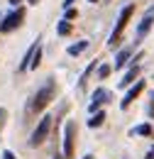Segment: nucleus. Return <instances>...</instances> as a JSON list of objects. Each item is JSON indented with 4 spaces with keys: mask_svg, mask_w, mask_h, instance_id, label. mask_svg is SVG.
<instances>
[{
    "mask_svg": "<svg viewBox=\"0 0 154 159\" xmlns=\"http://www.w3.org/2000/svg\"><path fill=\"white\" fill-rule=\"evenodd\" d=\"M130 54H132V47H127V49H120V52H117V57H115V71H120V69L130 61Z\"/></svg>",
    "mask_w": 154,
    "mask_h": 159,
    "instance_id": "9",
    "label": "nucleus"
},
{
    "mask_svg": "<svg viewBox=\"0 0 154 159\" xmlns=\"http://www.w3.org/2000/svg\"><path fill=\"white\" fill-rule=\"evenodd\" d=\"M83 159H93V154H86V157H83Z\"/></svg>",
    "mask_w": 154,
    "mask_h": 159,
    "instance_id": "23",
    "label": "nucleus"
},
{
    "mask_svg": "<svg viewBox=\"0 0 154 159\" xmlns=\"http://www.w3.org/2000/svg\"><path fill=\"white\" fill-rule=\"evenodd\" d=\"M91 2H98V0H91Z\"/></svg>",
    "mask_w": 154,
    "mask_h": 159,
    "instance_id": "27",
    "label": "nucleus"
},
{
    "mask_svg": "<svg viewBox=\"0 0 154 159\" xmlns=\"http://www.w3.org/2000/svg\"><path fill=\"white\" fill-rule=\"evenodd\" d=\"M54 159H64V157H61V154H57V157H54Z\"/></svg>",
    "mask_w": 154,
    "mask_h": 159,
    "instance_id": "26",
    "label": "nucleus"
},
{
    "mask_svg": "<svg viewBox=\"0 0 154 159\" xmlns=\"http://www.w3.org/2000/svg\"><path fill=\"white\" fill-rule=\"evenodd\" d=\"M142 91H144V81H139V79H137V81H135V86H132V88H130V91L125 93V98L120 100V108H122V110H127V108L132 105V100H135L137 96L142 93Z\"/></svg>",
    "mask_w": 154,
    "mask_h": 159,
    "instance_id": "8",
    "label": "nucleus"
},
{
    "mask_svg": "<svg viewBox=\"0 0 154 159\" xmlns=\"http://www.w3.org/2000/svg\"><path fill=\"white\" fill-rule=\"evenodd\" d=\"M5 120H7V110H5V108H0V132H2V125H5Z\"/></svg>",
    "mask_w": 154,
    "mask_h": 159,
    "instance_id": "19",
    "label": "nucleus"
},
{
    "mask_svg": "<svg viewBox=\"0 0 154 159\" xmlns=\"http://www.w3.org/2000/svg\"><path fill=\"white\" fill-rule=\"evenodd\" d=\"M149 115L154 118V96H152V105H149Z\"/></svg>",
    "mask_w": 154,
    "mask_h": 159,
    "instance_id": "22",
    "label": "nucleus"
},
{
    "mask_svg": "<svg viewBox=\"0 0 154 159\" xmlns=\"http://www.w3.org/2000/svg\"><path fill=\"white\" fill-rule=\"evenodd\" d=\"M110 71H113V69H110L108 64H103V66L98 69V76H100V79H108V76H110Z\"/></svg>",
    "mask_w": 154,
    "mask_h": 159,
    "instance_id": "17",
    "label": "nucleus"
},
{
    "mask_svg": "<svg viewBox=\"0 0 154 159\" xmlns=\"http://www.w3.org/2000/svg\"><path fill=\"white\" fill-rule=\"evenodd\" d=\"M76 120H66V127H64V159H74L76 157Z\"/></svg>",
    "mask_w": 154,
    "mask_h": 159,
    "instance_id": "2",
    "label": "nucleus"
},
{
    "mask_svg": "<svg viewBox=\"0 0 154 159\" xmlns=\"http://www.w3.org/2000/svg\"><path fill=\"white\" fill-rule=\"evenodd\" d=\"M125 159H127V157H125Z\"/></svg>",
    "mask_w": 154,
    "mask_h": 159,
    "instance_id": "28",
    "label": "nucleus"
},
{
    "mask_svg": "<svg viewBox=\"0 0 154 159\" xmlns=\"http://www.w3.org/2000/svg\"><path fill=\"white\" fill-rule=\"evenodd\" d=\"M130 135H142V137H149V135H152V125H149V122H142V125H137V127H132V130H130Z\"/></svg>",
    "mask_w": 154,
    "mask_h": 159,
    "instance_id": "11",
    "label": "nucleus"
},
{
    "mask_svg": "<svg viewBox=\"0 0 154 159\" xmlns=\"http://www.w3.org/2000/svg\"><path fill=\"white\" fill-rule=\"evenodd\" d=\"M57 34L59 37H66V34H71V22L69 20H61L57 25Z\"/></svg>",
    "mask_w": 154,
    "mask_h": 159,
    "instance_id": "15",
    "label": "nucleus"
},
{
    "mask_svg": "<svg viewBox=\"0 0 154 159\" xmlns=\"http://www.w3.org/2000/svg\"><path fill=\"white\" fill-rule=\"evenodd\" d=\"M144 159H154V147L149 149V152H147V157H144Z\"/></svg>",
    "mask_w": 154,
    "mask_h": 159,
    "instance_id": "21",
    "label": "nucleus"
},
{
    "mask_svg": "<svg viewBox=\"0 0 154 159\" xmlns=\"http://www.w3.org/2000/svg\"><path fill=\"white\" fill-rule=\"evenodd\" d=\"M39 61H42V47L37 44V49H34V54H32V59H29V69H37Z\"/></svg>",
    "mask_w": 154,
    "mask_h": 159,
    "instance_id": "16",
    "label": "nucleus"
},
{
    "mask_svg": "<svg viewBox=\"0 0 154 159\" xmlns=\"http://www.w3.org/2000/svg\"><path fill=\"white\" fill-rule=\"evenodd\" d=\"M103 122H105V113H103V110H98V113H93V115H91L88 127H93V130H96V127H100Z\"/></svg>",
    "mask_w": 154,
    "mask_h": 159,
    "instance_id": "12",
    "label": "nucleus"
},
{
    "mask_svg": "<svg viewBox=\"0 0 154 159\" xmlns=\"http://www.w3.org/2000/svg\"><path fill=\"white\" fill-rule=\"evenodd\" d=\"M54 96H57V83H54V79H47L42 83V88H39L37 93L32 96V100H29V113H42V110L54 100Z\"/></svg>",
    "mask_w": 154,
    "mask_h": 159,
    "instance_id": "1",
    "label": "nucleus"
},
{
    "mask_svg": "<svg viewBox=\"0 0 154 159\" xmlns=\"http://www.w3.org/2000/svg\"><path fill=\"white\" fill-rule=\"evenodd\" d=\"M152 25H154V7H149V10L144 12V17L139 20V25H137V42L147 37V32L152 30Z\"/></svg>",
    "mask_w": 154,
    "mask_h": 159,
    "instance_id": "7",
    "label": "nucleus"
},
{
    "mask_svg": "<svg viewBox=\"0 0 154 159\" xmlns=\"http://www.w3.org/2000/svg\"><path fill=\"white\" fill-rule=\"evenodd\" d=\"M76 17H78V12H76V10H74V7H66V15H64V20H69V22H71V20H76Z\"/></svg>",
    "mask_w": 154,
    "mask_h": 159,
    "instance_id": "18",
    "label": "nucleus"
},
{
    "mask_svg": "<svg viewBox=\"0 0 154 159\" xmlns=\"http://www.w3.org/2000/svg\"><path fill=\"white\" fill-rule=\"evenodd\" d=\"M2 159H17V157H15L10 149H5V152H2Z\"/></svg>",
    "mask_w": 154,
    "mask_h": 159,
    "instance_id": "20",
    "label": "nucleus"
},
{
    "mask_svg": "<svg viewBox=\"0 0 154 159\" xmlns=\"http://www.w3.org/2000/svg\"><path fill=\"white\" fill-rule=\"evenodd\" d=\"M137 74H139V66H132V69H130V71H127V74H125V76H122V81H120V86H132V83H135L137 81Z\"/></svg>",
    "mask_w": 154,
    "mask_h": 159,
    "instance_id": "10",
    "label": "nucleus"
},
{
    "mask_svg": "<svg viewBox=\"0 0 154 159\" xmlns=\"http://www.w3.org/2000/svg\"><path fill=\"white\" fill-rule=\"evenodd\" d=\"M29 2H32V5H37V2H39V0H29Z\"/></svg>",
    "mask_w": 154,
    "mask_h": 159,
    "instance_id": "24",
    "label": "nucleus"
},
{
    "mask_svg": "<svg viewBox=\"0 0 154 159\" xmlns=\"http://www.w3.org/2000/svg\"><path fill=\"white\" fill-rule=\"evenodd\" d=\"M110 98H113V93H110L108 88H96V91H93V96H91V103H88V110H91V115L100 110V105L110 103Z\"/></svg>",
    "mask_w": 154,
    "mask_h": 159,
    "instance_id": "6",
    "label": "nucleus"
},
{
    "mask_svg": "<svg viewBox=\"0 0 154 159\" xmlns=\"http://www.w3.org/2000/svg\"><path fill=\"white\" fill-rule=\"evenodd\" d=\"M22 20H25V10H22V7H15L7 17H2L0 32H12V30H17L20 25H22Z\"/></svg>",
    "mask_w": 154,
    "mask_h": 159,
    "instance_id": "5",
    "label": "nucleus"
},
{
    "mask_svg": "<svg viewBox=\"0 0 154 159\" xmlns=\"http://www.w3.org/2000/svg\"><path fill=\"white\" fill-rule=\"evenodd\" d=\"M37 44L39 42H34L29 49H27V54H25V59H22V64H20V71H27L29 69V59H32V54H34V49H37Z\"/></svg>",
    "mask_w": 154,
    "mask_h": 159,
    "instance_id": "13",
    "label": "nucleus"
},
{
    "mask_svg": "<svg viewBox=\"0 0 154 159\" xmlns=\"http://www.w3.org/2000/svg\"><path fill=\"white\" fill-rule=\"evenodd\" d=\"M52 115H44V118L39 120V125L34 127V132H32V137H29V147H39L44 139L49 137V130H52Z\"/></svg>",
    "mask_w": 154,
    "mask_h": 159,
    "instance_id": "4",
    "label": "nucleus"
},
{
    "mask_svg": "<svg viewBox=\"0 0 154 159\" xmlns=\"http://www.w3.org/2000/svg\"><path fill=\"white\" fill-rule=\"evenodd\" d=\"M132 5H127V7H122L120 10V17H117V25L115 30H113V34H110V42H108V47L110 49H115L117 44H120V37H122V32H125V27H127V22H130V17H132Z\"/></svg>",
    "mask_w": 154,
    "mask_h": 159,
    "instance_id": "3",
    "label": "nucleus"
},
{
    "mask_svg": "<svg viewBox=\"0 0 154 159\" xmlns=\"http://www.w3.org/2000/svg\"><path fill=\"white\" fill-rule=\"evenodd\" d=\"M10 2H12V5H17V2H20V0H10Z\"/></svg>",
    "mask_w": 154,
    "mask_h": 159,
    "instance_id": "25",
    "label": "nucleus"
},
{
    "mask_svg": "<svg viewBox=\"0 0 154 159\" xmlns=\"http://www.w3.org/2000/svg\"><path fill=\"white\" fill-rule=\"evenodd\" d=\"M86 49H88V42L81 39L78 44H71V47H69V54H71V57H78V54H81V52H86Z\"/></svg>",
    "mask_w": 154,
    "mask_h": 159,
    "instance_id": "14",
    "label": "nucleus"
}]
</instances>
